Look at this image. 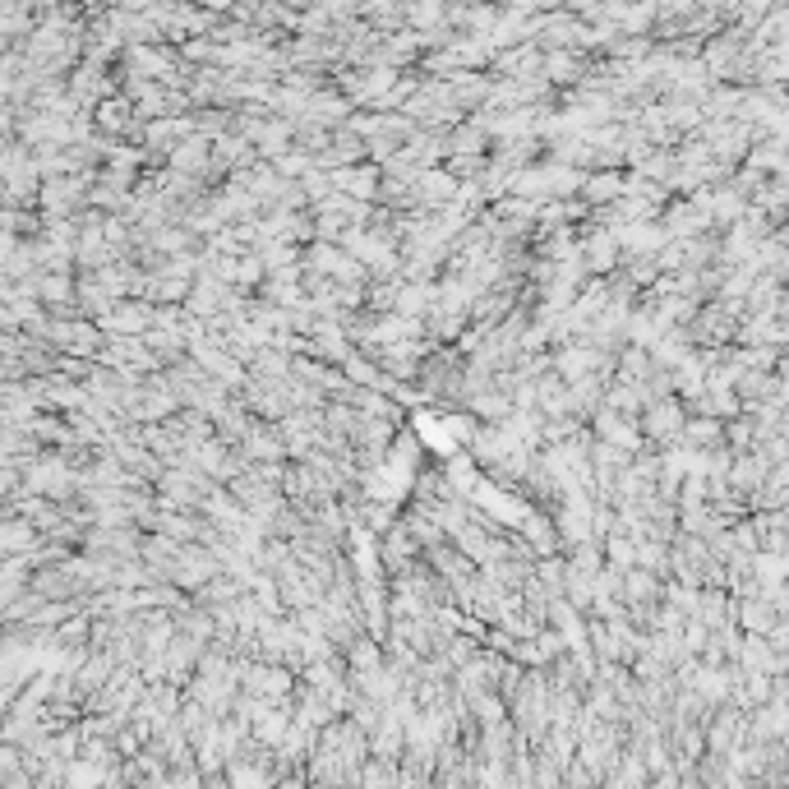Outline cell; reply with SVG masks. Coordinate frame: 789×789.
Returning <instances> with one entry per match:
<instances>
[{
	"mask_svg": "<svg viewBox=\"0 0 789 789\" xmlns=\"http://www.w3.org/2000/svg\"><path fill=\"white\" fill-rule=\"evenodd\" d=\"M683 425V411L674 402H656V411L646 416V434H665V430H679Z\"/></svg>",
	"mask_w": 789,
	"mask_h": 789,
	"instance_id": "1",
	"label": "cell"
},
{
	"mask_svg": "<svg viewBox=\"0 0 789 789\" xmlns=\"http://www.w3.org/2000/svg\"><path fill=\"white\" fill-rule=\"evenodd\" d=\"M623 185L614 176H591L586 180V199H619Z\"/></svg>",
	"mask_w": 789,
	"mask_h": 789,
	"instance_id": "2",
	"label": "cell"
},
{
	"mask_svg": "<svg viewBox=\"0 0 789 789\" xmlns=\"http://www.w3.org/2000/svg\"><path fill=\"white\" fill-rule=\"evenodd\" d=\"M545 70H550V79H577L573 60H568V56H550V60H545Z\"/></svg>",
	"mask_w": 789,
	"mask_h": 789,
	"instance_id": "3",
	"label": "cell"
}]
</instances>
